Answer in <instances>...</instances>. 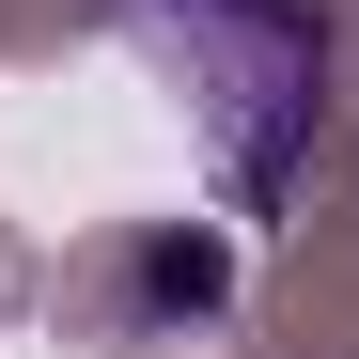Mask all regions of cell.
I'll list each match as a JSON object with an SVG mask.
<instances>
[{
  "instance_id": "1",
  "label": "cell",
  "mask_w": 359,
  "mask_h": 359,
  "mask_svg": "<svg viewBox=\"0 0 359 359\" xmlns=\"http://www.w3.org/2000/svg\"><path fill=\"white\" fill-rule=\"evenodd\" d=\"M109 16L172 79V109L219 172V219H281V188L328 141V16L313 0H109Z\"/></svg>"
},
{
  "instance_id": "2",
  "label": "cell",
  "mask_w": 359,
  "mask_h": 359,
  "mask_svg": "<svg viewBox=\"0 0 359 359\" xmlns=\"http://www.w3.org/2000/svg\"><path fill=\"white\" fill-rule=\"evenodd\" d=\"M219 297H234L219 234H126L109 250V344H188V328H219Z\"/></svg>"
}]
</instances>
